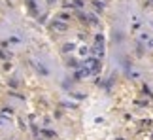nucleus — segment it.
Here are the masks:
<instances>
[{
	"mask_svg": "<svg viewBox=\"0 0 153 140\" xmlns=\"http://www.w3.org/2000/svg\"><path fill=\"white\" fill-rule=\"evenodd\" d=\"M83 68L89 70V72H93V74H97V72L100 70V62L93 57V59H87V61L83 62Z\"/></svg>",
	"mask_w": 153,
	"mask_h": 140,
	"instance_id": "f257e3e1",
	"label": "nucleus"
},
{
	"mask_svg": "<svg viewBox=\"0 0 153 140\" xmlns=\"http://www.w3.org/2000/svg\"><path fill=\"white\" fill-rule=\"evenodd\" d=\"M55 27L59 28V30H66V25H64V23H61V21H57V23H55Z\"/></svg>",
	"mask_w": 153,
	"mask_h": 140,
	"instance_id": "f03ea898",
	"label": "nucleus"
},
{
	"mask_svg": "<svg viewBox=\"0 0 153 140\" xmlns=\"http://www.w3.org/2000/svg\"><path fill=\"white\" fill-rule=\"evenodd\" d=\"M95 8H97V12H100V9H102L104 6H102V4H98V2H95Z\"/></svg>",
	"mask_w": 153,
	"mask_h": 140,
	"instance_id": "7ed1b4c3",
	"label": "nucleus"
}]
</instances>
